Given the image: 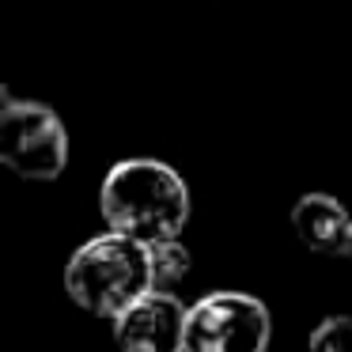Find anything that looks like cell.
I'll list each match as a JSON object with an SVG mask.
<instances>
[{
  "mask_svg": "<svg viewBox=\"0 0 352 352\" xmlns=\"http://www.w3.org/2000/svg\"><path fill=\"white\" fill-rule=\"evenodd\" d=\"M155 288L152 246L110 228L80 246L65 265V292L95 318L114 322L144 292Z\"/></svg>",
  "mask_w": 352,
  "mask_h": 352,
  "instance_id": "obj_2",
  "label": "cell"
},
{
  "mask_svg": "<svg viewBox=\"0 0 352 352\" xmlns=\"http://www.w3.org/2000/svg\"><path fill=\"white\" fill-rule=\"evenodd\" d=\"M0 160L19 178L54 182L69 163V129L42 102L4 95V107H0Z\"/></svg>",
  "mask_w": 352,
  "mask_h": 352,
  "instance_id": "obj_3",
  "label": "cell"
},
{
  "mask_svg": "<svg viewBox=\"0 0 352 352\" xmlns=\"http://www.w3.org/2000/svg\"><path fill=\"white\" fill-rule=\"evenodd\" d=\"M307 352H352V318L349 314H329L307 337Z\"/></svg>",
  "mask_w": 352,
  "mask_h": 352,
  "instance_id": "obj_8",
  "label": "cell"
},
{
  "mask_svg": "<svg viewBox=\"0 0 352 352\" xmlns=\"http://www.w3.org/2000/svg\"><path fill=\"white\" fill-rule=\"evenodd\" d=\"M273 318L250 292H212L190 307L182 352H265Z\"/></svg>",
  "mask_w": 352,
  "mask_h": 352,
  "instance_id": "obj_4",
  "label": "cell"
},
{
  "mask_svg": "<svg viewBox=\"0 0 352 352\" xmlns=\"http://www.w3.org/2000/svg\"><path fill=\"white\" fill-rule=\"evenodd\" d=\"M107 228L125 231L140 243L175 239L190 223V186L163 160H122L107 170L99 190Z\"/></svg>",
  "mask_w": 352,
  "mask_h": 352,
  "instance_id": "obj_1",
  "label": "cell"
},
{
  "mask_svg": "<svg viewBox=\"0 0 352 352\" xmlns=\"http://www.w3.org/2000/svg\"><path fill=\"white\" fill-rule=\"evenodd\" d=\"M292 231L314 254H344L349 250L352 216L329 193H303L292 205Z\"/></svg>",
  "mask_w": 352,
  "mask_h": 352,
  "instance_id": "obj_6",
  "label": "cell"
},
{
  "mask_svg": "<svg viewBox=\"0 0 352 352\" xmlns=\"http://www.w3.org/2000/svg\"><path fill=\"white\" fill-rule=\"evenodd\" d=\"M148 246H152L155 288H170V284H178L186 273H190L193 258H190V250L178 243V235L175 239H155V243H148Z\"/></svg>",
  "mask_w": 352,
  "mask_h": 352,
  "instance_id": "obj_7",
  "label": "cell"
},
{
  "mask_svg": "<svg viewBox=\"0 0 352 352\" xmlns=\"http://www.w3.org/2000/svg\"><path fill=\"white\" fill-rule=\"evenodd\" d=\"M344 258H349V261H352V231H349V250H344Z\"/></svg>",
  "mask_w": 352,
  "mask_h": 352,
  "instance_id": "obj_9",
  "label": "cell"
},
{
  "mask_svg": "<svg viewBox=\"0 0 352 352\" xmlns=\"http://www.w3.org/2000/svg\"><path fill=\"white\" fill-rule=\"evenodd\" d=\"M190 307L167 288H152L114 318V341L122 352H182Z\"/></svg>",
  "mask_w": 352,
  "mask_h": 352,
  "instance_id": "obj_5",
  "label": "cell"
}]
</instances>
